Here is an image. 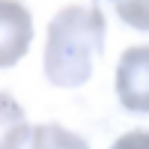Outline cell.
Returning <instances> with one entry per match:
<instances>
[{
	"label": "cell",
	"instance_id": "5b68a950",
	"mask_svg": "<svg viewBox=\"0 0 149 149\" xmlns=\"http://www.w3.org/2000/svg\"><path fill=\"white\" fill-rule=\"evenodd\" d=\"M116 15L137 30H149V3H134V0H119Z\"/></svg>",
	"mask_w": 149,
	"mask_h": 149
},
{
	"label": "cell",
	"instance_id": "7a4b0ae2",
	"mask_svg": "<svg viewBox=\"0 0 149 149\" xmlns=\"http://www.w3.org/2000/svg\"><path fill=\"white\" fill-rule=\"evenodd\" d=\"M0 102H3V143H0V149H90L84 137H78L74 131L57 125V122L27 125L12 95L3 93Z\"/></svg>",
	"mask_w": 149,
	"mask_h": 149
},
{
	"label": "cell",
	"instance_id": "8992f818",
	"mask_svg": "<svg viewBox=\"0 0 149 149\" xmlns=\"http://www.w3.org/2000/svg\"><path fill=\"white\" fill-rule=\"evenodd\" d=\"M110 149H149V131H143V128L128 131V134H122Z\"/></svg>",
	"mask_w": 149,
	"mask_h": 149
},
{
	"label": "cell",
	"instance_id": "6da1fadb",
	"mask_svg": "<svg viewBox=\"0 0 149 149\" xmlns=\"http://www.w3.org/2000/svg\"><path fill=\"white\" fill-rule=\"evenodd\" d=\"M104 48V18L95 6H66L48 24L45 74L54 86H81Z\"/></svg>",
	"mask_w": 149,
	"mask_h": 149
},
{
	"label": "cell",
	"instance_id": "277c9868",
	"mask_svg": "<svg viewBox=\"0 0 149 149\" xmlns=\"http://www.w3.org/2000/svg\"><path fill=\"white\" fill-rule=\"evenodd\" d=\"M0 27H3V42H0V66H15L24 57L27 45L33 39V21L30 12L21 3H0Z\"/></svg>",
	"mask_w": 149,
	"mask_h": 149
},
{
	"label": "cell",
	"instance_id": "3957f363",
	"mask_svg": "<svg viewBox=\"0 0 149 149\" xmlns=\"http://www.w3.org/2000/svg\"><path fill=\"white\" fill-rule=\"evenodd\" d=\"M119 104L134 113H149V45L128 48L116 66Z\"/></svg>",
	"mask_w": 149,
	"mask_h": 149
}]
</instances>
